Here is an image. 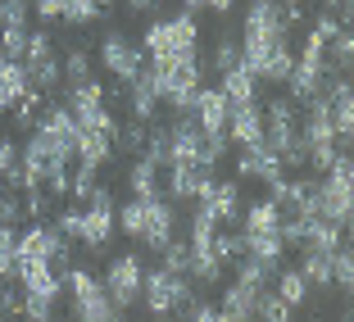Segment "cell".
<instances>
[{"label":"cell","instance_id":"obj_1","mask_svg":"<svg viewBox=\"0 0 354 322\" xmlns=\"http://www.w3.org/2000/svg\"><path fill=\"white\" fill-rule=\"evenodd\" d=\"M196 41H200V23L191 14H177V19L150 23L136 46L146 50V59H187V55H196Z\"/></svg>","mask_w":354,"mask_h":322},{"label":"cell","instance_id":"obj_2","mask_svg":"<svg viewBox=\"0 0 354 322\" xmlns=\"http://www.w3.org/2000/svg\"><path fill=\"white\" fill-rule=\"evenodd\" d=\"M19 64H23V77H28V91H37V95H50L64 82V64L55 55L50 32H28V55Z\"/></svg>","mask_w":354,"mask_h":322},{"label":"cell","instance_id":"obj_3","mask_svg":"<svg viewBox=\"0 0 354 322\" xmlns=\"http://www.w3.org/2000/svg\"><path fill=\"white\" fill-rule=\"evenodd\" d=\"M323 205H327V218L332 222H341L345 231H350V214H354V164H350V155H336L332 159V168L323 173Z\"/></svg>","mask_w":354,"mask_h":322},{"label":"cell","instance_id":"obj_4","mask_svg":"<svg viewBox=\"0 0 354 322\" xmlns=\"http://www.w3.org/2000/svg\"><path fill=\"white\" fill-rule=\"evenodd\" d=\"M100 64H104V73H109V77H118V82L127 86L141 68H146V50H141L132 37H123V32L109 28L100 37Z\"/></svg>","mask_w":354,"mask_h":322},{"label":"cell","instance_id":"obj_5","mask_svg":"<svg viewBox=\"0 0 354 322\" xmlns=\"http://www.w3.org/2000/svg\"><path fill=\"white\" fill-rule=\"evenodd\" d=\"M141 277H146V263L136 254H114L109 268H104V295L114 300V309H132L136 295H141Z\"/></svg>","mask_w":354,"mask_h":322},{"label":"cell","instance_id":"obj_6","mask_svg":"<svg viewBox=\"0 0 354 322\" xmlns=\"http://www.w3.org/2000/svg\"><path fill=\"white\" fill-rule=\"evenodd\" d=\"M173 236H177V214H173V200H168V196L146 200V218H141V245H150V249L159 254V249H164Z\"/></svg>","mask_w":354,"mask_h":322},{"label":"cell","instance_id":"obj_7","mask_svg":"<svg viewBox=\"0 0 354 322\" xmlns=\"http://www.w3.org/2000/svg\"><path fill=\"white\" fill-rule=\"evenodd\" d=\"M59 231H55V222H32L28 231H19V268H41V263H50L55 245H59Z\"/></svg>","mask_w":354,"mask_h":322},{"label":"cell","instance_id":"obj_8","mask_svg":"<svg viewBox=\"0 0 354 322\" xmlns=\"http://www.w3.org/2000/svg\"><path fill=\"white\" fill-rule=\"evenodd\" d=\"M236 177H241V182H245V177H254V182L272 187L277 177H286V168H281V159L259 141V146H241V155H236Z\"/></svg>","mask_w":354,"mask_h":322},{"label":"cell","instance_id":"obj_9","mask_svg":"<svg viewBox=\"0 0 354 322\" xmlns=\"http://www.w3.org/2000/svg\"><path fill=\"white\" fill-rule=\"evenodd\" d=\"M141 295H146L150 318H168V313H173V304H177V272L150 268L146 277H141Z\"/></svg>","mask_w":354,"mask_h":322},{"label":"cell","instance_id":"obj_10","mask_svg":"<svg viewBox=\"0 0 354 322\" xmlns=\"http://www.w3.org/2000/svg\"><path fill=\"white\" fill-rule=\"evenodd\" d=\"M227 141H236V146H259L263 141V109H259V100L232 104L227 109Z\"/></svg>","mask_w":354,"mask_h":322},{"label":"cell","instance_id":"obj_11","mask_svg":"<svg viewBox=\"0 0 354 322\" xmlns=\"http://www.w3.org/2000/svg\"><path fill=\"white\" fill-rule=\"evenodd\" d=\"M200 205H205L223 227H232V222L241 218V182H218V177H214L209 191L200 196Z\"/></svg>","mask_w":354,"mask_h":322},{"label":"cell","instance_id":"obj_12","mask_svg":"<svg viewBox=\"0 0 354 322\" xmlns=\"http://www.w3.org/2000/svg\"><path fill=\"white\" fill-rule=\"evenodd\" d=\"M227 95L218 91V86H200L196 95V109H191V118H196L205 132H227Z\"/></svg>","mask_w":354,"mask_h":322},{"label":"cell","instance_id":"obj_13","mask_svg":"<svg viewBox=\"0 0 354 322\" xmlns=\"http://www.w3.org/2000/svg\"><path fill=\"white\" fill-rule=\"evenodd\" d=\"M109 236H114V209H82V231H77V240L100 254V249H109Z\"/></svg>","mask_w":354,"mask_h":322},{"label":"cell","instance_id":"obj_14","mask_svg":"<svg viewBox=\"0 0 354 322\" xmlns=\"http://www.w3.org/2000/svg\"><path fill=\"white\" fill-rule=\"evenodd\" d=\"M73 155L82 159V164L100 168L104 159L114 155V136H109V132H95V127H77V136H73Z\"/></svg>","mask_w":354,"mask_h":322},{"label":"cell","instance_id":"obj_15","mask_svg":"<svg viewBox=\"0 0 354 322\" xmlns=\"http://www.w3.org/2000/svg\"><path fill=\"white\" fill-rule=\"evenodd\" d=\"M254 300H259V291H254V286L232 281L227 291H223V300H218V313L227 322H254Z\"/></svg>","mask_w":354,"mask_h":322},{"label":"cell","instance_id":"obj_16","mask_svg":"<svg viewBox=\"0 0 354 322\" xmlns=\"http://www.w3.org/2000/svg\"><path fill=\"white\" fill-rule=\"evenodd\" d=\"M64 104H68V114L77 118V123H86L91 114H100L104 109V86L95 82H82V86H68V95H64Z\"/></svg>","mask_w":354,"mask_h":322},{"label":"cell","instance_id":"obj_17","mask_svg":"<svg viewBox=\"0 0 354 322\" xmlns=\"http://www.w3.org/2000/svg\"><path fill=\"white\" fill-rule=\"evenodd\" d=\"M159 173H164V168H155L150 159L136 155L132 173H127V191H132V200H155V196H164V187H159Z\"/></svg>","mask_w":354,"mask_h":322},{"label":"cell","instance_id":"obj_18","mask_svg":"<svg viewBox=\"0 0 354 322\" xmlns=\"http://www.w3.org/2000/svg\"><path fill=\"white\" fill-rule=\"evenodd\" d=\"M241 236H245V254L259 259L263 268H277V263H281V249H286V245H281L277 231H245V227H241Z\"/></svg>","mask_w":354,"mask_h":322},{"label":"cell","instance_id":"obj_19","mask_svg":"<svg viewBox=\"0 0 354 322\" xmlns=\"http://www.w3.org/2000/svg\"><path fill=\"white\" fill-rule=\"evenodd\" d=\"M23 95H28L23 64H19V59H0V114H5V109H14Z\"/></svg>","mask_w":354,"mask_h":322},{"label":"cell","instance_id":"obj_20","mask_svg":"<svg viewBox=\"0 0 354 322\" xmlns=\"http://www.w3.org/2000/svg\"><path fill=\"white\" fill-rule=\"evenodd\" d=\"M254 86H259V77H254L245 64H236V68H227V73H223V86H218V91L227 95V104H250L254 100Z\"/></svg>","mask_w":354,"mask_h":322},{"label":"cell","instance_id":"obj_21","mask_svg":"<svg viewBox=\"0 0 354 322\" xmlns=\"http://www.w3.org/2000/svg\"><path fill=\"white\" fill-rule=\"evenodd\" d=\"M19 227L14 222H0V281H19Z\"/></svg>","mask_w":354,"mask_h":322},{"label":"cell","instance_id":"obj_22","mask_svg":"<svg viewBox=\"0 0 354 322\" xmlns=\"http://www.w3.org/2000/svg\"><path fill=\"white\" fill-rule=\"evenodd\" d=\"M19 281H23V291H28V295H46V300H59V291H64V277H59V272H50V263L28 268Z\"/></svg>","mask_w":354,"mask_h":322},{"label":"cell","instance_id":"obj_23","mask_svg":"<svg viewBox=\"0 0 354 322\" xmlns=\"http://www.w3.org/2000/svg\"><path fill=\"white\" fill-rule=\"evenodd\" d=\"M295 268L304 272L309 286H332V254H327V249H304V259L295 263Z\"/></svg>","mask_w":354,"mask_h":322},{"label":"cell","instance_id":"obj_24","mask_svg":"<svg viewBox=\"0 0 354 322\" xmlns=\"http://www.w3.org/2000/svg\"><path fill=\"white\" fill-rule=\"evenodd\" d=\"M309 291H313V286L304 281V272H300V268H277V295L291 304V309L309 300Z\"/></svg>","mask_w":354,"mask_h":322},{"label":"cell","instance_id":"obj_25","mask_svg":"<svg viewBox=\"0 0 354 322\" xmlns=\"http://www.w3.org/2000/svg\"><path fill=\"white\" fill-rule=\"evenodd\" d=\"M146 132H150V123H136V118H127V123H118V132H114V150L118 155H141V146H146Z\"/></svg>","mask_w":354,"mask_h":322},{"label":"cell","instance_id":"obj_26","mask_svg":"<svg viewBox=\"0 0 354 322\" xmlns=\"http://www.w3.org/2000/svg\"><path fill=\"white\" fill-rule=\"evenodd\" d=\"M191 281L196 286H218L223 281V272H227V263L218 259V254H191Z\"/></svg>","mask_w":354,"mask_h":322},{"label":"cell","instance_id":"obj_27","mask_svg":"<svg viewBox=\"0 0 354 322\" xmlns=\"http://www.w3.org/2000/svg\"><path fill=\"white\" fill-rule=\"evenodd\" d=\"M281 227V209L272 200H254L245 209V231H277Z\"/></svg>","mask_w":354,"mask_h":322},{"label":"cell","instance_id":"obj_28","mask_svg":"<svg viewBox=\"0 0 354 322\" xmlns=\"http://www.w3.org/2000/svg\"><path fill=\"white\" fill-rule=\"evenodd\" d=\"M254 322H291V304L281 300L277 291H268V286H263L259 300H254Z\"/></svg>","mask_w":354,"mask_h":322},{"label":"cell","instance_id":"obj_29","mask_svg":"<svg viewBox=\"0 0 354 322\" xmlns=\"http://www.w3.org/2000/svg\"><path fill=\"white\" fill-rule=\"evenodd\" d=\"M159 268L177 272V277H187V268H191V245H187V236H173L164 249H159Z\"/></svg>","mask_w":354,"mask_h":322},{"label":"cell","instance_id":"obj_30","mask_svg":"<svg viewBox=\"0 0 354 322\" xmlns=\"http://www.w3.org/2000/svg\"><path fill=\"white\" fill-rule=\"evenodd\" d=\"M64 86H82V82H91V59H86V50L82 46H73V50L64 55Z\"/></svg>","mask_w":354,"mask_h":322},{"label":"cell","instance_id":"obj_31","mask_svg":"<svg viewBox=\"0 0 354 322\" xmlns=\"http://www.w3.org/2000/svg\"><path fill=\"white\" fill-rule=\"evenodd\" d=\"M100 19V5L95 0H64V23L68 28H91Z\"/></svg>","mask_w":354,"mask_h":322},{"label":"cell","instance_id":"obj_32","mask_svg":"<svg viewBox=\"0 0 354 322\" xmlns=\"http://www.w3.org/2000/svg\"><path fill=\"white\" fill-rule=\"evenodd\" d=\"M236 64H241V46L232 41V37H218V41H214V55H209V68H214V73H227Z\"/></svg>","mask_w":354,"mask_h":322},{"label":"cell","instance_id":"obj_33","mask_svg":"<svg viewBox=\"0 0 354 322\" xmlns=\"http://www.w3.org/2000/svg\"><path fill=\"white\" fill-rule=\"evenodd\" d=\"M28 55V28H0V59H23Z\"/></svg>","mask_w":354,"mask_h":322},{"label":"cell","instance_id":"obj_34","mask_svg":"<svg viewBox=\"0 0 354 322\" xmlns=\"http://www.w3.org/2000/svg\"><path fill=\"white\" fill-rule=\"evenodd\" d=\"M332 281L341 286V291H350V286H354V254H350V245H341L332 254Z\"/></svg>","mask_w":354,"mask_h":322},{"label":"cell","instance_id":"obj_35","mask_svg":"<svg viewBox=\"0 0 354 322\" xmlns=\"http://www.w3.org/2000/svg\"><path fill=\"white\" fill-rule=\"evenodd\" d=\"M28 0H0V28H28Z\"/></svg>","mask_w":354,"mask_h":322},{"label":"cell","instance_id":"obj_36","mask_svg":"<svg viewBox=\"0 0 354 322\" xmlns=\"http://www.w3.org/2000/svg\"><path fill=\"white\" fill-rule=\"evenodd\" d=\"M55 231H59L64 240H77V231H82V205L59 209V218H55Z\"/></svg>","mask_w":354,"mask_h":322},{"label":"cell","instance_id":"obj_37","mask_svg":"<svg viewBox=\"0 0 354 322\" xmlns=\"http://www.w3.org/2000/svg\"><path fill=\"white\" fill-rule=\"evenodd\" d=\"M0 318H23V295L14 291V281H5L0 291Z\"/></svg>","mask_w":354,"mask_h":322},{"label":"cell","instance_id":"obj_38","mask_svg":"<svg viewBox=\"0 0 354 322\" xmlns=\"http://www.w3.org/2000/svg\"><path fill=\"white\" fill-rule=\"evenodd\" d=\"M32 10H37V19H46V23H59L64 19V0H28Z\"/></svg>","mask_w":354,"mask_h":322},{"label":"cell","instance_id":"obj_39","mask_svg":"<svg viewBox=\"0 0 354 322\" xmlns=\"http://www.w3.org/2000/svg\"><path fill=\"white\" fill-rule=\"evenodd\" d=\"M191 322H227L218 313V304H205V300H196V313H191Z\"/></svg>","mask_w":354,"mask_h":322},{"label":"cell","instance_id":"obj_40","mask_svg":"<svg viewBox=\"0 0 354 322\" xmlns=\"http://www.w3.org/2000/svg\"><path fill=\"white\" fill-rule=\"evenodd\" d=\"M14 164H19V146H14V141H0V177L10 173Z\"/></svg>","mask_w":354,"mask_h":322},{"label":"cell","instance_id":"obj_41","mask_svg":"<svg viewBox=\"0 0 354 322\" xmlns=\"http://www.w3.org/2000/svg\"><path fill=\"white\" fill-rule=\"evenodd\" d=\"M159 5H164V0H127V10H132V14H155Z\"/></svg>","mask_w":354,"mask_h":322},{"label":"cell","instance_id":"obj_42","mask_svg":"<svg viewBox=\"0 0 354 322\" xmlns=\"http://www.w3.org/2000/svg\"><path fill=\"white\" fill-rule=\"evenodd\" d=\"M155 322H168V318H155Z\"/></svg>","mask_w":354,"mask_h":322},{"label":"cell","instance_id":"obj_43","mask_svg":"<svg viewBox=\"0 0 354 322\" xmlns=\"http://www.w3.org/2000/svg\"><path fill=\"white\" fill-rule=\"evenodd\" d=\"M0 291H5V281H0Z\"/></svg>","mask_w":354,"mask_h":322}]
</instances>
